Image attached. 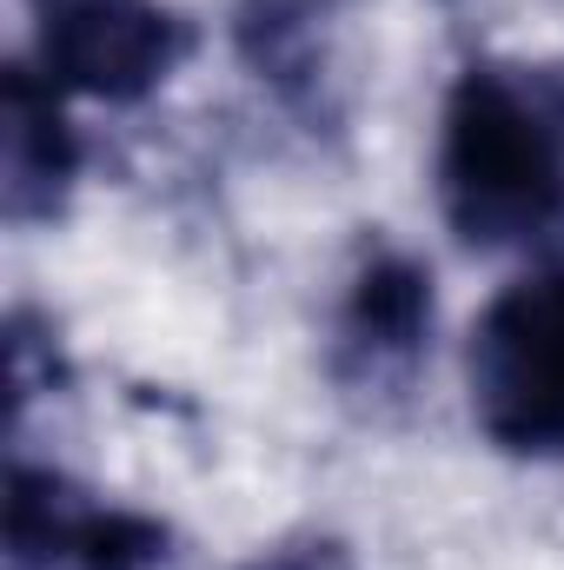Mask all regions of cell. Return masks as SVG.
I'll return each instance as SVG.
<instances>
[{
	"instance_id": "5",
	"label": "cell",
	"mask_w": 564,
	"mask_h": 570,
	"mask_svg": "<svg viewBox=\"0 0 564 570\" xmlns=\"http://www.w3.org/2000/svg\"><path fill=\"white\" fill-rule=\"evenodd\" d=\"M0 173H7V213H54V199L74 179V127L67 100L33 73L13 67L7 80V127H0Z\"/></svg>"
},
{
	"instance_id": "4",
	"label": "cell",
	"mask_w": 564,
	"mask_h": 570,
	"mask_svg": "<svg viewBox=\"0 0 564 570\" xmlns=\"http://www.w3.org/2000/svg\"><path fill=\"white\" fill-rule=\"evenodd\" d=\"M425 338H431V279L399 253L372 259L339 312V358L366 385H386L419 365Z\"/></svg>"
},
{
	"instance_id": "1",
	"label": "cell",
	"mask_w": 564,
	"mask_h": 570,
	"mask_svg": "<svg viewBox=\"0 0 564 570\" xmlns=\"http://www.w3.org/2000/svg\"><path fill=\"white\" fill-rule=\"evenodd\" d=\"M438 213L465 246H525L564 213V140L552 114L498 67H471L438 114Z\"/></svg>"
},
{
	"instance_id": "2",
	"label": "cell",
	"mask_w": 564,
	"mask_h": 570,
	"mask_svg": "<svg viewBox=\"0 0 564 570\" xmlns=\"http://www.w3.org/2000/svg\"><path fill=\"white\" fill-rule=\"evenodd\" d=\"M471 419L498 451L564 458V273L498 285L465 338Z\"/></svg>"
},
{
	"instance_id": "3",
	"label": "cell",
	"mask_w": 564,
	"mask_h": 570,
	"mask_svg": "<svg viewBox=\"0 0 564 570\" xmlns=\"http://www.w3.org/2000/svg\"><path fill=\"white\" fill-rule=\"evenodd\" d=\"M33 73L60 100L134 107L186 60V20L166 0H27Z\"/></svg>"
}]
</instances>
